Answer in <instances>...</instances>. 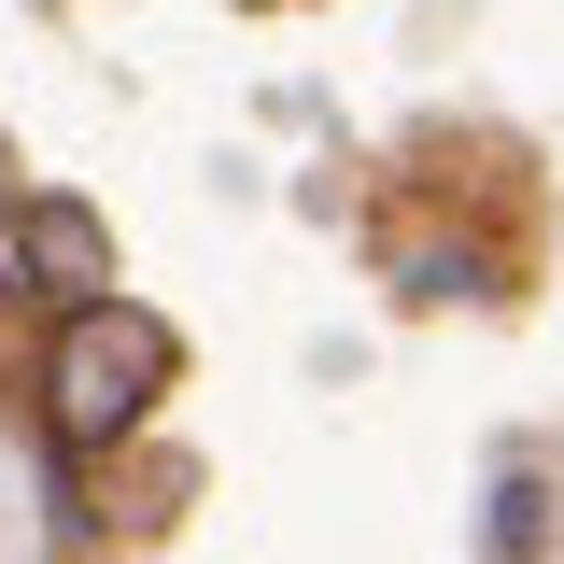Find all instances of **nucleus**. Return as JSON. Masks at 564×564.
I'll use <instances>...</instances> for the list:
<instances>
[{
	"mask_svg": "<svg viewBox=\"0 0 564 564\" xmlns=\"http://www.w3.org/2000/svg\"><path fill=\"white\" fill-rule=\"evenodd\" d=\"M155 395H170V325H155V311H128V296L57 311V339H43V423H57V452L141 437Z\"/></svg>",
	"mask_w": 564,
	"mask_h": 564,
	"instance_id": "f257e3e1",
	"label": "nucleus"
},
{
	"mask_svg": "<svg viewBox=\"0 0 564 564\" xmlns=\"http://www.w3.org/2000/svg\"><path fill=\"white\" fill-rule=\"evenodd\" d=\"M14 269L57 282V311H85V296H113V226L70 184H43V198H14Z\"/></svg>",
	"mask_w": 564,
	"mask_h": 564,
	"instance_id": "f03ea898",
	"label": "nucleus"
},
{
	"mask_svg": "<svg viewBox=\"0 0 564 564\" xmlns=\"http://www.w3.org/2000/svg\"><path fill=\"white\" fill-rule=\"evenodd\" d=\"M536 551H551V480L508 452V466H494V494H480V564H536Z\"/></svg>",
	"mask_w": 564,
	"mask_h": 564,
	"instance_id": "7ed1b4c3",
	"label": "nucleus"
},
{
	"mask_svg": "<svg viewBox=\"0 0 564 564\" xmlns=\"http://www.w3.org/2000/svg\"><path fill=\"white\" fill-rule=\"evenodd\" d=\"M410 296H494V254H480V240H423V254H410Z\"/></svg>",
	"mask_w": 564,
	"mask_h": 564,
	"instance_id": "20e7f679",
	"label": "nucleus"
},
{
	"mask_svg": "<svg viewBox=\"0 0 564 564\" xmlns=\"http://www.w3.org/2000/svg\"><path fill=\"white\" fill-rule=\"evenodd\" d=\"M0 296H14V282H0Z\"/></svg>",
	"mask_w": 564,
	"mask_h": 564,
	"instance_id": "39448f33",
	"label": "nucleus"
}]
</instances>
